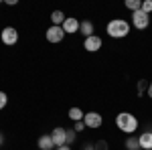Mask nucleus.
<instances>
[{"mask_svg": "<svg viewBox=\"0 0 152 150\" xmlns=\"http://www.w3.org/2000/svg\"><path fill=\"white\" fill-rule=\"evenodd\" d=\"M57 150H71V148H69V146H59Z\"/></svg>", "mask_w": 152, "mask_h": 150, "instance_id": "obj_24", "label": "nucleus"}, {"mask_svg": "<svg viewBox=\"0 0 152 150\" xmlns=\"http://www.w3.org/2000/svg\"><path fill=\"white\" fill-rule=\"evenodd\" d=\"M0 144H4V136L2 134H0Z\"/></svg>", "mask_w": 152, "mask_h": 150, "instance_id": "obj_25", "label": "nucleus"}, {"mask_svg": "<svg viewBox=\"0 0 152 150\" xmlns=\"http://www.w3.org/2000/svg\"><path fill=\"white\" fill-rule=\"evenodd\" d=\"M16 41H18V33H16L14 26L2 29V43L4 45H16Z\"/></svg>", "mask_w": 152, "mask_h": 150, "instance_id": "obj_6", "label": "nucleus"}, {"mask_svg": "<svg viewBox=\"0 0 152 150\" xmlns=\"http://www.w3.org/2000/svg\"><path fill=\"white\" fill-rule=\"evenodd\" d=\"M94 150H110V146H107V142H105V140H97V142H95V146H94Z\"/></svg>", "mask_w": 152, "mask_h": 150, "instance_id": "obj_20", "label": "nucleus"}, {"mask_svg": "<svg viewBox=\"0 0 152 150\" xmlns=\"http://www.w3.org/2000/svg\"><path fill=\"white\" fill-rule=\"evenodd\" d=\"M65 18H67V16H65L61 10H53L51 12V23L55 24V26H61V24L65 23Z\"/></svg>", "mask_w": 152, "mask_h": 150, "instance_id": "obj_13", "label": "nucleus"}, {"mask_svg": "<svg viewBox=\"0 0 152 150\" xmlns=\"http://www.w3.org/2000/svg\"><path fill=\"white\" fill-rule=\"evenodd\" d=\"M105 31H107V35L112 37V39H124L130 33V23L124 20V18H114V20L107 23Z\"/></svg>", "mask_w": 152, "mask_h": 150, "instance_id": "obj_2", "label": "nucleus"}, {"mask_svg": "<svg viewBox=\"0 0 152 150\" xmlns=\"http://www.w3.org/2000/svg\"><path fill=\"white\" fill-rule=\"evenodd\" d=\"M148 97H152V81H150V85H148Z\"/></svg>", "mask_w": 152, "mask_h": 150, "instance_id": "obj_23", "label": "nucleus"}, {"mask_svg": "<svg viewBox=\"0 0 152 150\" xmlns=\"http://www.w3.org/2000/svg\"><path fill=\"white\" fill-rule=\"evenodd\" d=\"M148 85H150V83H148L146 79H140V81H138V95H142L144 91H148Z\"/></svg>", "mask_w": 152, "mask_h": 150, "instance_id": "obj_18", "label": "nucleus"}, {"mask_svg": "<svg viewBox=\"0 0 152 150\" xmlns=\"http://www.w3.org/2000/svg\"><path fill=\"white\" fill-rule=\"evenodd\" d=\"M65 39V31H63V26H55V24H51L47 29V41L49 43H61Z\"/></svg>", "mask_w": 152, "mask_h": 150, "instance_id": "obj_3", "label": "nucleus"}, {"mask_svg": "<svg viewBox=\"0 0 152 150\" xmlns=\"http://www.w3.org/2000/svg\"><path fill=\"white\" fill-rule=\"evenodd\" d=\"M142 12H146V14H150L152 12V0H142Z\"/></svg>", "mask_w": 152, "mask_h": 150, "instance_id": "obj_19", "label": "nucleus"}, {"mask_svg": "<svg viewBox=\"0 0 152 150\" xmlns=\"http://www.w3.org/2000/svg\"><path fill=\"white\" fill-rule=\"evenodd\" d=\"M148 23H150V14H146V12H142V10L132 12V24L136 29H146Z\"/></svg>", "mask_w": 152, "mask_h": 150, "instance_id": "obj_5", "label": "nucleus"}, {"mask_svg": "<svg viewBox=\"0 0 152 150\" xmlns=\"http://www.w3.org/2000/svg\"><path fill=\"white\" fill-rule=\"evenodd\" d=\"M126 148L128 150H140V142H138V138L130 136V138L126 140Z\"/></svg>", "mask_w": 152, "mask_h": 150, "instance_id": "obj_17", "label": "nucleus"}, {"mask_svg": "<svg viewBox=\"0 0 152 150\" xmlns=\"http://www.w3.org/2000/svg\"><path fill=\"white\" fill-rule=\"evenodd\" d=\"M79 33H81L85 39L94 35V23L91 20H79Z\"/></svg>", "mask_w": 152, "mask_h": 150, "instance_id": "obj_12", "label": "nucleus"}, {"mask_svg": "<svg viewBox=\"0 0 152 150\" xmlns=\"http://www.w3.org/2000/svg\"><path fill=\"white\" fill-rule=\"evenodd\" d=\"M85 150H94V146H87V148H85Z\"/></svg>", "mask_w": 152, "mask_h": 150, "instance_id": "obj_26", "label": "nucleus"}, {"mask_svg": "<svg viewBox=\"0 0 152 150\" xmlns=\"http://www.w3.org/2000/svg\"><path fill=\"white\" fill-rule=\"evenodd\" d=\"M83 49H85V51H89V53H95V51H99V49H102V39H99L97 35L87 37V39L83 41Z\"/></svg>", "mask_w": 152, "mask_h": 150, "instance_id": "obj_7", "label": "nucleus"}, {"mask_svg": "<svg viewBox=\"0 0 152 150\" xmlns=\"http://www.w3.org/2000/svg\"><path fill=\"white\" fill-rule=\"evenodd\" d=\"M61 26H63L65 35H73V33H79V20H77L75 16H67V18H65V23L61 24Z\"/></svg>", "mask_w": 152, "mask_h": 150, "instance_id": "obj_8", "label": "nucleus"}, {"mask_svg": "<svg viewBox=\"0 0 152 150\" xmlns=\"http://www.w3.org/2000/svg\"><path fill=\"white\" fill-rule=\"evenodd\" d=\"M150 150H152V148H150Z\"/></svg>", "mask_w": 152, "mask_h": 150, "instance_id": "obj_27", "label": "nucleus"}, {"mask_svg": "<svg viewBox=\"0 0 152 150\" xmlns=\"http://www.w3.org/2000/svg\"><path fill=\"white\" fill-rule=\"evenodd\" d=\"M6 104H8V95H6L4 91H0V110L6 108Z\"/></svg>", "mask_w": 152, "mask_h": 150, "instance_id": "obj_21", "label": "nucleus"}, {"mask_svg": "<svg viewBox=\"0 0 152 150\" xmlns=\"http://www.w3.org/2000/svg\"><path fill=\"white\" fill-rule=\"evenodd\" d=\"M126 8H130L132 12H138L142 8V0H126Z\"/></svg>", "mask_w": 152, "mask_h": 150, "instance_id": "obj_15", "label": "nucleus"}, {"mask_svg": "<svg viewBox=\"0 0 152 150\" xmlns=\"http://www.w3.org/2000/svg\"><path fill=\"white\" fill-rule=\"evenodd\" d=\"M39 148L41 150H53L55 148V142H53V138H51V134H43V136H39Z\"/></svg>", "mask_w": 152, "mask_h": 150, "instance_id": "obj_10", "label": "nucleus"}, {"mask_svg": "<svg viewBox=\"0 0 152 150\" xmlns=\"http://www.w3.org/2000/svg\"><path fill=\"white\" fill-rule=\"evenodd\" d=\"M51 138L55 142V146H65V128H55L53 132H51Z\"/></svg>", "mask_w": 152, "mask_h": 150, "instance_id": "obj_9", "label": "nucleus"}, {"mask_svg": "<svg viewBox=\"0 0 152 150\" xmlns=\"http://www.w3.org/2000/svg\"><path fill=\"white\" fill-rule=\"evenodd\" d=\"M73 130H75V132H83V130H85V124H83V120H81V122H75Z\"/></svg>", "mask_w": 152, "mask_h": 150, "instance_id": "obj_22", "label": "nucleus"}, {"mask_svg": "<svg viewBox=\"0 0 152 150\" xmlns=\"http://www.w3.org/2000/svg\"><path fill=\"white\" fill-rule=\"evenodd\" d=\"M83 124H85V128H99L104 124V118L97 112H87L85 118H83Z\"/></svg>", "mask_w": 152, "mask_h": 150, "instance_id": "obj_4", "label": "nucleus"}, {"mask_svg": "<svg viewBox=\"0 0 152 150\" xmlns=\"http://www.w3.org/2000/svg\"><path fill=\"white\" fill-rule=\"evenodd\" d=\"M77 138V132L75 130H65V146H71Z\"/></svg>", "mask_w": 152, "mask_h": 150, "instance_id": "obj_16", "label": "nucleus"}, {"mask_svg": "<svg viewBox=\"0 0 152 150\" xmlns=\"http://www.w3.org/2000/svg\"><path fill=\"white\" fill-rule=\"evenodd\" d=\"M138 142H140V148L142 150H150L152 148V132H142L140 136H138Z\"/></svg>", "mask_w": 152, "mask_h": 150, "instance_id": "obj_11", "label": "nucleus"}, {"mask_svg": "<svg viewBox=\"0 0 152 150\" xmlns=\"http://www.w3.org/2000/svg\"><path fill=\"white\" fill-rule=\"evenodd\" d=\"M116 126L122 132H126V134H134L138 130V120H136V116H132L130 112H120L116 116Z\"/></svg>", "mask_w": 152, "mask_h": 150, "instance_id": "obj_1", "label": "nucleus"}, {"mask_svg": "<svg viewBox=\"0 0 152 150\" xmlns=\"http://www.w3.org/2000/svg\"><path fill=\"white\" fill-rule=\"evenodd\" d=\"M83 118H85V114H83L79 108H71L69 110V120H73V122H81Z\"/></svg>", "mask_w": 152, "mask_h": 150, "instance_id": "obj_14", "label": "nucleus"}]
</instances>
